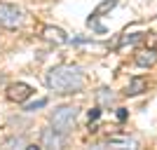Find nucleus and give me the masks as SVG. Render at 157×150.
<instances>
[{
    "label": "nucleus",
    "instance_id": "f257e3e1",
    "mask_svg": "<svg viewBox=\"0 0 157 150\" xmlns=\"http://www.w3.org/2000/svg\"><path fill=\"white\" fill-rule=\"evenodd\" d=\"M47 87L56 94H78L85 89V73L78 66H54L45 78Z\"/></svg>",
    "mask_w": 157,
    "mask_h": 150
},
{
    "label": "nucleus",
    "instance_id": "f03ea898",
    "mask_svg": "<svg viewBox=\"0 0 157 150\" xmlns=\"http://www.w3.org/2000/svg\"><path fill=\"white\" fill-rule=\"evenodd\" d=\"M78 108L75 106H59V108H54V113L49 115V122H52V127L59 134H68V131L73 129V124H75V120H78Z\"/></svg>",
    "mask_w": 157,
    "mask_h": 150
},
{
    "label": "nucleus",
    "instance_id": "7ed1b4c3",
    "mask_svg": "<svg viewBox=\"0 0 157 150\" xmlns=\"http://www.w3.org/2000/svg\"><path fill=\"white\" fill-rule=\"evenodd\" d=\"M24 21V12L10 2H0V26L2 28H19Z\"/></svg>",
    "mask_w": 157,
    "mask_h": 150
},
{
    "label": "nucleus",
    "instance_id": "20e7f679",
    "mask_svg": "<svg viewBox=\"0 0 157 150\" xmlns=\"http://www.w3.org/2000/svg\"><path fill=\"white\" fill-rule=\"evenodd\" d=\"M31 94H33V87L26 82H14V85L7 87V98L14 103H24L26 98H31Z\"/></svg>",
    "mask_w": 157,
    "mask_h": 150
},
{
    "label": "nucleus",
    "instance_id": "39448f33",
    "mask_svg": "<svg viewBox=\"0 0 157 150\" xmlns=\"http://www.w3.org/2000/svg\"><path fill=\"white\" fill-rule=\"evenodd\" d=\"M63 143V134L54 129V127H47V129L40 131V145L42 148H61Z\"/></svg>",
    "mask_w": 157,
    "mask_h": 150
},
{
    "label": "nucleus",
    "instance_id": "423d86ee",
    "mask_svg": "<svg viewBox=\"0 0 157 150\" xmlns=\"http://www.w3.org/2000/svg\"><path fill=\"white\" fill-rule=\"evenodd\" d=\"M42 38L49 40V42H56V45H66L68 42V33L56 26H45L42 28Z\"/></svg>",
    "mask_w": 157,
    "mask_h": 150
},
{
    "label": "nucleus",
    "instance_id": "0eeeda50",
    "mask_svg": "<svg viewBox=\"0 0 157 150\" xmlns=\"http://www.w3.org/2000/svg\"><path fill=\"white\" fill-rule=\"evenodd\" d=\"M134 61H136V66H141V68H150V66L157 63V52L155 49H143V52H138L136 56H134Z\"/></svg>",
    "mask_w": 157,
    "mask_h": 150
},
{
    "label": "nucleus",
    "instance_id": "6e6552de",
    "mask_svg": "<svg viewBox=\"0 0 157 150\" xmlns=\"http://www.w3.org/2000/svg\"><path fill=\"white\" fill-rule=\"evenodd\" d=\"M145 87H148V82H145L143 78H134V80H129V85H127V96H138V94H143L145 91Z\"/></svg>",
    "mask_w": 157,
    "mask_h": 150
},
{
    "label": "nucleus",
    "instance_id": "1a4fd4ad",
    "mask_svg": "<svg viewBox=\"0 0 157 150\" xmlns=\"http://www.w3.org/2000/svg\"><path fill=\"white\" fill-rule=\"evenodd\" d=\"M117 5V0H103V2H101V5L96 7V10H94L92 12V17H89V19H87V24H92V21H96L98 17H101V14H105V12H110L113 7Z\"/></svg>",
    "mask_w": 157,
    "mask_h": 150
},
{
    "label": "nucleus",
    "instance_id": "9d476101",
    "mask_svg": "<svg viewBox=\"0 0 157 150\" xmlns=\"http://www.w3.org/2000/svg\"><path fill=\"white\" fill-rule=\"evenodd\" d=\"M5 148H24V150H31V143H28L24 136H12L5 141Z\"/></svg>",
    "mask_w": 157,
    "mask_h": 150
},
{
    "label": "nucleus",
    "instance_id": "9b49d317",
    "mask_svg": "<svg viewBox=\"0 0 157 150\" xmlns=\"http://www.w3.org/2000/svg\"><path fill=\"white\" fill-rule=\"evenodd\" d=\"M96 96H98V103L101 106H110L113 101H115V94H113L110 89H98Z\"/></svg>",
    "mask_w": 157,
    "mask_h": 150
},
{
    "label": "nucleus",
    "instance_id": "f8f14e48",
    "mask_svg": "<svg viewBox=\"0 0 157 150\" xmlns=\"http://www.w3.org/2000/svg\"><path fill=\"white\" fill-rule=\"evenodd\" d=\"M141 38H143V33H129V35H122V40H120V47L134 45V42H138Z\"/></svg>",
    "mask_w": 157,
    "mask_h": 150
},
{
    "label": "nucleus",
    "instance_id": "ddd939ff",
    "mask_svg": "<svg viewBox=\"0 0 157 150\" xmlns=\"http://www.w3.org/2000/svg\"><path fill=\"white\" fill-rule=\"evenodd\" d=\"M45 106H47V98H40V101H35V103L26 106V110H28V113H35L38 108H45Z\"/></svg>",
    "mask_w": 157,
    "mask_h": 150
},
{
    "label": "nucleus",
    "instance_id": "4468645a",
    "mask_svg": "<svg viewBox=\"0 0 157 150\" xmlns=\"http://www.w3.org/2000/svg\"><path fill=\"white\" fill-rule=\"evenodd\" d=\"M98 115H101V108H92V110H89V122H96Z\"/></svg>",
    "mask_w": 157,
    "mask_h": 150
},
{
    "label": "nucleus",
    "instance_id": "2eb2a0df",
    "mask_svg": "<svg viewBox=\"0 0 157 150\" xmlns=\"http://www.w3.org/2000/svg\"><path fill=\"white\" fill-rule=\"evenodd\" d=\"M127 115H129V113H127L124 108H117V120H120V122H124V120H127Z\"/></svg>",
    "mask_w": 157,
    "mask_h": 150
},
{
    "label": "nucleus",
    "instance_id": "dca6fc26",
    "mask_svg": "<svg viewBox=\"0 0 157 150\" xmlns=\"http://www.w3.org/2000/svg\"><path fill=\"white\" fill-rule=\"evenodd\" d=\"M5 85V73H0V87Z\"/></svg>",
    "mask_w": 157,
    "mask_h": 150
}]
</instances>
